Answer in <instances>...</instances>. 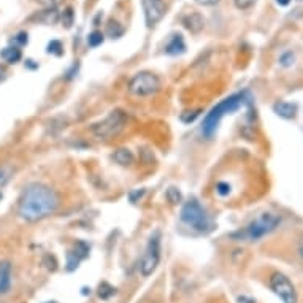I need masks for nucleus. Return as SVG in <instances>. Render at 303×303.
Segmentation results:
<instances>
[{"label": "nucleus", "instance_id": "4be33fe9", "mask_svg": "<svg viewBox=\"0 0 303 303\" xmlns=\"http://www.w3.org/2000/svg\"><path fill=\"white\" fill-rule=\"evenodd\" d=\"M62 23L65 24L67 29L72 27V24H73V10H72V8H67L65 12H64V15H62Z\"/></svg>", "mask_w": 303, "mask_h": 303}, {"label": "nucleus", "instance_id": "bb28decb", "mask_svg": "<svg viewBox=\"0 0 303 303\" xmlns=\"http://www.w3.org/2000/svg\"><path fill=\"white\" fill-rule=\"evenodd\" d=\"M27 34L26 32H21V34H18L16 37H15V42H18V43H21V45H26L27 43Z\"/></svg>", "mask_w": 303, "mask_h": 303}, {"label": "nucleus", "instance_id": "a211bd4d", "mask_svg": "<svg viewBox=\"0 0 303 303\" xmlns=\"http://www.w3.org/2000/svg\"><path fill=\"white\" fill-rule=\"evenodd\" d=\"M104 43V34L102 32H98V30H94L92 34H89V37H87V45L90 46V48H97L98 45H102Z\"/></svg>", "mask_w": 303, "mask_h": 303}, {"label": "nucleus", "instance_id": "f3484780", "mask_svg": "<svg viewBox=\"0 0 303 303\" xmlns=\"http://www.w3.org/2000/svg\"><path fill=\"white\" fill-rule=\"evenodd\" d=\"M13 176V168L10 165H0V189L10 183Z\"/></svg>", "mask_w": 303, "mask_h": 303}, {"label": "nucleus", "instance_id": "a878e982", "mask_svg": "<svg viewBox=\"0 0 303 303\" xmlns=\"http://www.w3.org/2000/svg\"><path fill=\"white\" fill-rule=\"evenodd\" d=\"M216 192H218L219 195H229V192H230V186H229L227 183H218V186H216Z\"/></svg>", "mask_w": 303, "mask_h": 303}, {"label": "nucleus", "instance_id": "473e14b6", "mask_svg": "<svg viewBox=\"0 0 303 303\" xmlns=\"http://www.w3.org/2000/svg\"><path fill=\"white\" fill-rule=\"evenodd\" d=\"M0 200H2V194H0Z\"/></svg>", "mask_w": 303, "mask_h": 303}, {"label": "nucleus", "instance_id": "4468645a", "mask_svg": "<svg viewBox=\"0 0 303 303\" xmlns=\"http://www.w3.org/2000/svg\"><path fill=\"white\" fill-rule=\"evenodd\" d=\"M273 110H275V113L278 116L284 118V119H292V118L295 116V113H297V107L292 105V104H287V102H278V104H275Z\"/></svg>", "mask_w": 303, "mask_h": 303}, {"label": "nucleus", "instance_id": "cd10ccee", "mask_svg": "<svg viewBox=\"0 0 303 303\" xmlns=\"http://www.w3.org/2000/svg\"><path fill=\"white\" fill-rule=\"evenodd\" d=\"M197 116H198V111H192V115H189V116L183 115V116H181V119H183L184 123H190V121H194Z\"/></svg>", "mask_w": 303, "mask_h": 303}, {"label": "nucleus", "instance_id": "c756f323", "mask_svg": "<svg viewBox=\"0 0 303 303\" xmlns=\"http://www.w3.org/2000/svg\"><path fill=\"white\" fill-rule=\"evenodd\" d=\"M276 4H278V5H281V7H286V5H289V4H290V0H276Z\"/></svg>", "mask_w": 303, "mask_h": 303}, {"label": "nucleus", "instance_id": "2f4dec72", "mask_svg": "<svg viewBox=\"0 0 303 303\" xmlns=\"http://www.w3.org/2000/svg\"><path fill=\"white\" fill-rule=\"evenodd\" d=\"M46 303H56V301H46Z\"/></svg>", "mask_w": 303, "mask_h": 303}, {"label": "nucleus", "instance_id": "39448f33", "mask_svg": "<svg viewBox=\"0 0 303 303\" xmlns=\"http://www.w3.org/2000/svg\"><path fill=\"white\" fill-rule=\"evenodd\" d=\"M127 124V115L123 110H115L100 123L94 124L92 132L100 140H108L111 137L118 135Z\"/></svg>", "mask_w": 303, "mask_h": 303}, {"label": "nucleus", "instance_id": "1a4fd4ad", "mask_svg": "<svg viewBox=\"0 0 303 303\" xmlns=\"http://www.w3.org/2000/svg\"><path fill=\"white\" fill-rule=\"evenodd\" d=\"M145 12V19L148 27H154L165 15V2L164 0H141Z\"/></svg>", "mask_w": 303, "mask_h": 303}, {"label": "nucleus", "instance_id": "393cba45", "mask_svg": "<svg viewBox=\"0 0 303 303\" xmlns=\"http://www.w3.org/2000/svg\"><path fill=\"white\" fill-rule=\"evenodd\" d=\"M123 32H124V29L121 27V26H119L118 23H115V29L111 27V26H108V34H110L111 37H113V38H118V37H121V35H123Z\"/></svg>", "mask_w": 303, "mask_h": 303}, {"label": "nucleus", "instance_id": "dca6fc26", "mask_svg": "<svg viewBox=\"0 0 303 303\" xmlns=\"http://www.w3.org/2000/svg\"><path fill=\"white\" fill-rule=\"evenodd\" d=\"M0 57H2L5 62H8V64H16V62L21 60L23 54H21V49H19L18 46H8V48L2 49Z\"/></svg>", "mask_w": 303, "mask_h": 303}, {"label": "nucleus", "instance_id": "412c9836", "mask_svg": "<svg viewBox=\"0 0 303 303\" xmlns=\"http://www.w3.org/2000/svg\"><path fill=\"white\" fill-rule=\"evenodd\" d=\"M167 198H168L173 205H176V204H179V201H181V192H179L176 187H170V189L167 190Z\"/></svg>", "mask_w": 303, "mask_h": 303}, {"label": "nucleus", "instance_id": "6ab92c4d", "mask_svg": "<svg viewBox=\"0 0 303 303\" xmlns=\"http://www.w3.org/2000/svg\"><path fill=\"white\" fill-rule=\"evenodd\" d=\"M115 292H116L115 287H111L110 284L104 282V284H100V287H98V297H100V298H104V300H107V298H110L111 295H113Z\"/></svg>", "mask_w": 303, "mask_h": 303}, {"label": "nucleus", "instance_id": "aec40b11", "mask_svg": "<svg viewBox=\"0 0 303 303\" xmlns=\"http://www.w3.org/2000/svg\"><path fill=\"white\" fill-rule=\"evenodd\" d=\"M64 0H38V4L42 5L46 12H56V8Z\"/></svg>", "mask_w": 303, "mask_h": 303}, {"label": "nucleus", "instance_id": "7ed1b4c3", "mask_svg": "<svg viewBox=\"0 0 303 303\" xmlns=\"http://www.w3.org/2000/svg\"><path fill=\"white\" fill-rule=\"evenodd\" d=\"M279 222H281L279 216L273 213H262L256 219H252L243 230H240L234 237L245 241H256L271 234L279 226Z\"/></svg>", "mask_w": 303, "mask_h": 303}, {"label": "nucleus", "instance_id": "0eeeda50", "mask_svg": "<svg viewBox=\"0 0 303 303\" xmlns=\"http://www.w3.org/2000/svg\"><path fill=\"white\" fill-rule=\"evenodd\" d=\"M159 87H160L159 78L151 72H140L130 79V83H129L130 94L138 95V97L153 95L157 92Z\"/></svg>", "mask_w": 303, "mask_h": 303}, {"label": "nucleus", "instance_id": "9d476101", "mask_svg": "<svg viewBox=\"0 0 303 303\" xmlns=\"http://www.w3.org/2000/svg\"><path fill=\"white\" fill-rule=\"evenodd\" d=\"M89 254V246L84 243V241H78L75 245V248L68 252V262H67V268L72 271L78 267V264L81 262L83 259H86Z\"/></svg>", "mask_w": 303, "mask_h": 303}, {"label": "nucleus", "instance_id": "6e6552de", "mask_svg": "<svg viewBox=\"0 0 303 303\" xmlns=\"http://www.w3.org/2000/svg\"><path fill=\"white\" fill-rule=\"evenodd\" d=\"M270 287L282 300V303H297L295 287L286 275L275 271V273L270 276Z\"/></svg>", "mask_w": 303, "mask_h": 303}, {"label": "nucleus", "instance_id": "c85d7f7f", "mask_svg": "<svg viewBox=\"0 0 303 303\" xmlns=\"http://www.w3.org/2000/svg\"><path fill=\"white\" fill-rule=\"evenodd\" d=\"M197 4L200 5H207V7H211V5H216L219 0H195Z\"/></svg>", "mask_w": 303, "mask_h": 303}, {"label": "nucleus", "instance_id": "7c9ffc66", "mask_svg": "<svg viewBox=\"0 0 303 303\" xmlns=\"http://www.w3.org/2000/svg\"><path fill=\"white\" fill-rule=\"evenodd\" d=\"M300 256H301V257H303V246H301V248H300Z\"/></svg>", "mask_w": 303, "mask_h": 303}, {"label": "nucleus", "instance_id": "f257e3e1", "mask_svg": "<svg viewBox=\"0 0 303 303\" xmlns=\"http://www.w3.org/2000/svg\"><path fill=\"white\" fill-rule=\"evenodd\" d=\"M59 197L51 187L45 184H29L19 198L18 215L27 222H37L51 216L57 210Z\"/></svg>", "mask_w": 303, "mask_h": 303}, {"label": "nucleus", "instance_id": "5701e85b", "mask_svg": "<svg viewBox=\"0 0 303 303\" xmlns=\"http://www.w3.org/2000/svg\"><path fill=\"white\" fill-rule=\"evenodd\" d=\"M257 0H234V4L238 10H249L251 7H254Z\"/></svg>", "mask_w": 303, "mask_h": 303}, {"label": "nucleus", "instance_id": "f8f14e48", "mask_svg": "<svg viewBox=\"0 0 303 303\" xmlns=\"http://www.w3.org/2000/svg\"><path fill=\"white\" fill-rule=\"evenodd\" d=\"M183 24H184V27L189 30V32L198 34L200 30L204 29V26H205V19H204V16H201L200 13H190V15H187L183 19Z\"/></svg>", "mask_w": 303, "mask_h": 303}, {"label": "nucleus", "instance_id": "423d86ee", "mask_svg": "<svg viewBox=\"0 0 303 303\" xmlns=\"http://www.w3.org/2000/svg\"><path fill=\"white\" fill-rule=\"evenodd\" d=\"M160 262V232L156 230L153 235L149 237V241L146 245L145 254L141 257L140 262V271L143 276H149L153 275L157 265Z\"/></svg>", "mask_w": 303, "mask_h": 303}, {"label": "nucleus", "instance_id": "f03ea898", "mask_svg": "<svg viewBox=\"0 0 303 303\" xmlns=\"http://www.w3.org/2000/svg\"><path fill=\"white\" fill-rule=\"evenodd\" d=\"M245 102H246V92H238V94L227 97L226 100H222L221 104H218L207 115V118L204 121V126H201V134H204L207 138H211L218 130L221 119L226 115H232L234 111L241 108L245 105Z\"/></svg>", "mask_w": 303, "mask_h": 303}, {"label": "nucleus", "instance_id": "20e7f679", "mask_svg": "<svg viewBox=\"0 0 303 303\" xmlns=\"http://www.w3.org/2000/svg\"><path fill=\"white\" fill-rule=\"evenodd\" d=\"M181 221L184 222L187 227L198 232V234H207L211 230V219L207 213V210L201 207L195 198L186 201L181 208L179 213Z\"/></svg>", "mask_w": 303, "mask_h": 303}, {"label": "nucleus", "instance_id": "ddd939ff", "mask_svg": "<svg viewBox=\"0 0 303 303\" xmlns=\"http://www.w3.org/2000/svg\"><path fill=\"white\" fill-rule=\"evenodd\" d=\"M184 49H186V45H184L183 37H181V35H173L170 42H168V45L165 46V53L171 54V56H176V54H183Z\"/></svg>", "mask_w": 303, "mask_h": 303}, {"label": "nucleus", "instance_id": "2eb2a0df", "mask_svg": "<svg viewBox=\"0 0 303 303\" xmlns=\"http://www.w3.org/2000/svg\"><path fill=\"white\" fill-rule=\"evenodd\" d=\"M113 159H115L116 164L123 165V167H127L130 164H134V154H132V151L127 149V148L116 149L115 154H113Z\"/></svg>", "mask_w": 303, "mask_h": 303}, {"label": "nucleus", "instance_id": "9b49d317", "mask_svg": "<svg viewBox=\"0 0 303 303\" xmlns=\"http://www.w3.org/2000/svg\"><path fill=\"white\" fill-rule=\"evenodd\" d=\"M12 286V265L10 262H0V294H7Z\"/></svg>", "mask_w": 303, "mask_h": 303}, {"label": "nucleus", "instance_id": "b1692460", "mask_svg": "<svg viewBox=\"0 0 303 303\" xmlns=\"http://www.w3.org/2000/svg\"><path fill=\"white\" fill-rule=\"evenodd\" d=\"M60 49H62V45H60V42H57V40H53V42L48 45V53H53V54L59 56L60 53H62Z\"/></svg>", "mask_w": 303, "mask_h": 303}]
</instances>
